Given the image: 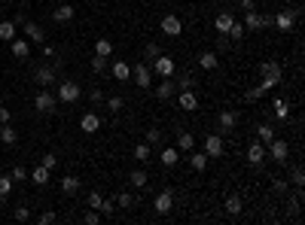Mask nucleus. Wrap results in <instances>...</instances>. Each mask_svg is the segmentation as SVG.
Masks as SVG:
<instances>
[{
	"label": "nucleus",
	"mask_w": 305,
	"mask_h": 225,
	"mask_svg": "<svg viewBox=\"0 0 305 225\" xmlns=\"http://www.w3.org/2000/svg\"><path fill=\"white\" fill-rule=\"evenodd\" d=\"M281 82H284V67H281L278 61H263L259 64V92H272V88H278Z\"/></svg>",
	"instance_id": "nucleus-1"
},
{
	"label": "nucleus",
	"mask_w": 305,
	"mask_h": 225,
	"mask_svg": "<svg viewBox=\"0 0 305 225\" xmlns=\"http://www.w3.org/2000/svg\"><path fill=\"white\" fill-rule=\"evenodd\" d=\"M80 95H83V88H80V82H73V80H64V82H58V97L61 104H76V100H80Z\"/></svg>",
	"instance_id": "nucleus-2"
},
{
	"label": "nucleus",
	"mask_w": 305,
	"mask_h": 225,
	"mask_svg": "<svg viewBox=\"0 0 305 225\" xmlns=\"http://www.w3.org/2000/svg\"><path fill=\"white\" fill-rule=\"evenodd\" d=\"M287 155H290L287 140L275 137L272 143H266V159H272V161H278V164H287Z\"/></svg>",
	"instance_id": "nucleus-3"
},
{
	"label": "nucleus",
	"mask_w": 305,
	"mask_h": 225,
	"mask_svg": "<svg viewBox=\"0 0 305 225\" xmlns=\"http://www.w3.org/2000/svg\"><path fill=\"white\" fill-rule=\"evenodd\" d=\"M150 70L153 73H159L162 76V80H165V76H174L177 73V64H174V58H171V55H159V58H153V67H150Z\"/></svg>",
	"instance_id": "nucleus-4"
},
{
	"label": "nucleus",
	"mask_w": 305,
	"mask_h": 225,
	"mask_svg": "<svg viewBox=\"0 0 305 225\" xmlns=\"http://www.w3.org/2000/svg\"><path fill=\"white\" fill-rule=\"evenodd\" d=\"M34 107H37V112H43V116H49V112H55V107H58V97L55 95H49L46 88L34 97Z\"/></svg>",
	"instance_id": "nucleus-5"
},
{
	"label": "nucleus",
	"mask_w": 305,
	"mask_h": 225,
	"mask_svg": "<svg viewBox=\"0 0 305 225\" xmlns=\"http://www.w3.org/2000/svg\"><path fill=\"white\" fill-rule=\"evenodd\" d=\"M272 25H275L281 33H290L293 25H296V9H281V13L272 18Z\"/></svg>",
	"instance_id": "nucleus-6"
},
{
	"label": "nucleus",
	"mask_w": 305,
	"mask_h": 225,
	"mask_svg": "<svg viewBox=\"0 0 305 225\" xmlns=\"http://www.w3.org/2000/svg\"><path fill=\"white\" fill-rule=\"evenodd\" d=\"M223 152H226V143L220 134H208L205 137V155L208 159H223Z\"/></svg>",
	"instance_id": "nucleus-7"
},
{
	"label": "nucleus",
	"mask_w": 305,
	"mask_h": 225,
	"mask_svg": "<svg viewBox=\"0 0 305 225\" xmlns=\"http://www.w3.org/2000/svg\"><path fill=\"white\" fill-rule=\"evenodd\" d=\"M159 28H162L165 37H180V33H183V21L168 13V16H162V25H159Z\"/></svg>",
	"instance_id": "nucleus-8"
},
{
	"label": "nucleus",
	"mask_w": 305,
	"mask_h": 225,
	"mask_svg": "<svg viewBox=\"0 0 305 225\" xmlns=\"http://www.w3.org/2000/svg\"><path fill=\"white\" fill-rule=\"evenodd\" d=\"M131 76H134V82H138L141 88H150L153 85V70H150V64H138V67H131Z\"/></svg>",
	"instance_id": "nucleus-9"
},
{
	"label": "nucleus",
	"mask_w": 305,
	"mask_h": 225,
	"mask_svg": "<svg viewBox=\"0 0 305 225\" xmlns=\"http://www.w3.org/2000/svg\"><path fill=\"white\" fill-rule=\"evenodd\" d=\"M110 73H113V80H116V82H128L131 80V64L122 61V58H116V61L110 64Z\"/></svg>",
	"instance_id": "nucleus-10"
},
{
	"label": "nucleus",
	"mask_w": 305,
	"mask_h": 225,
	"mask_svg": "<svg viewBox=\"0 0 305 225\" xmlns=\"http://www.w3.org/2000/svg\"><path fill=\"white\" fill-rule=\"evenodd\" d=\"M238 119H241V116H238L235 110H223V112H220V119H217V122H220V134L235 131V128H238Z\"/></svg>",
	"instance_id": "nucleus-11"
},
{
	"label": "nucleus",
	"mask_w": 305,
	"mask_h": 225,
	"mask_svg": "<svg viewBox=\"0 0 305 225\" xmlns=\"http://www.w3.org/2000/svg\"><path fill=\"white\" fill-rule=\"evenodd\" d=\"M21 28H25V40H28V43H40V46H43V40H46V31H43L37 21H25Z\"/></svg>",
	"instance_id": "nucleus-12"
},
{
	"label": "nucleus",
	"mask_w": 305,
	"mask_h": 225,
	"mask_svg": "<svg viewBox=\"0 0 305 225\" xmlns=\"http://www.w3.org/2000/svg\"><path fill=\"white\" fill-rule=\"evenodd\" d=\"M9 49H13V55H16L18 61H28L31 58V43L25 37H16L13 43H9Z\"/></svg>",
	"instance_id": "nucleus-13"
},
{
	"label": "nucleus",
	"mask_w": 305,
	"mask_h": 225,
	"mask_svg": "<svg viewBox=\"0 0 305 225\" xmlns=\"http://www.w3.org/2000/svg\"><path fill=\"white\" fill-rule=\"evenodd\" d=\"M171 207H174V195L168 192V189L156 195V201H153V210H156V213H171Z\"/></svg>",
	"instance_id": "nucleus-14"
},
{
	"label": "nucleus",
	"mask_w": 305,
	"mask_h": 225,
	"mask_svg": "<svg viewBox=\"0 0 305 225\" xmlns=\"http://www.w3.org/2000/svg\"><path fill=\"white\" fill-rule=\"evenodd\" d=\"M263 161H266V146L263 143H251V146H247V164L259 167Z\"/></svg>",
	"instance_id": "nucleus-15"
},
{
	"label": "nucleus",
	"mask_w": 305,
	"mask_h": 225,
	"mask_svg": "<svg viewBox=\"0 0 305 225\" xmlns=\"http://www.w3.org/2000/svg\"><path fill=\"white\" fill-rule=\"evenodd\" d=\"M177 107H180V110H186V112L198 110V97H196L193 88H189V92H180V95H177Z\"/></svg>",
	"instance_id": "nucleus-16"
},
{
	"label": "nucleus",
	"mask_w": 305,
	"mask_h": 225,
	"mask_svg": "<svg viewBox=\"0 0 305 225\" xmlns=\"http://www.w3.org/2000/svg\"><path fill=\"white\" fill-rule=\"evenodd\" d=\"M232 21H235V16L229 13V9H226V13H220L217 18H214V31L226 37V33H229V28H232Z\"/></svg>",
	"instance_id": "nucleus-17"
},
{
	"label": "nucleus",
	"mask_w": 305,
	"mask_h": 225,
	"mask_svg": "<svg viewBox=\"0 0 305 225\" xmlns=\"http://www.w3.org/2000/svg\"><path fill=\"white\" fill-rule=\"evenodd\" d=\"M174 92H177V85H174V80L171 76H165V80L156 85V97L159 100H168V97H174Z\"/></svg>",
	"instance_id": "nucleus-18"
},
{
	"label": "nucleus",
	"mask_w": 305,
	"mask_h": 225,
	"mask_svg": "<svg viewBox=\"0 0 305 225\" xmlns=\"http://www.w3.org/2000/svg\"><path fill=\"white\" fill-rule=\"evenodd\" d=\"M18 37V25H16V21L13 18H9V21H0V40H3V43H13Z\"/></svg>",
	"instance_id": "nucleus-19"
},
{
	"label": "nucleus",
	"mask_w": 305,
	"mask_h": 225,
	"mask_svg": "<svg viewBox=\"0 0 305 225\" xmlns=\"http://www.w3.org/2000/svg\"><path fill=\"white\" fill-rule=\"evenodd\" d=\"M49 174H52L49 167H43V164H40V167H34V171L28 174V179H31L34 186H49Z\"/></svg>",
	"instance_id": "nucleus-20"
},
{
	"label": "nucleus",
	"mask_w": 305,
	"mask_h": 225,
	"mask_svg": "<svg viewBox=\"0 0 305 225\" xmlns=\"http://www.w3.org/2000/svg\"><path fill=\"white\" fill-rule=\"evenodd\" d=\"M73 16H76V9H73L71 3H64V6H55V9H52V18L58 21V25H64V21H71Z\"/></svg>",
	"instance_id": "nucleus-21"
},
{
	"label": "nucleus",
	"mask_w": 305,
	"mask_h": 225,
	"mask_svg": "<svg viewBox=\"0 0 305 225\" xmlns=\"http://www.w3.org/2000/svg\"><path fill=\"white\" fill-rule=\"evenodd\" d=\"M177 149H180V152H193V149H196L193 131H180V134H177Z\"/></svg>",
	"instance_id": "nucleus-22"
},
{
	"label": "nucleus",
	"mask_w": 305,
	"mask_h": 225,
	"mask_svg": "<svg viewBox=\"0 0 305 225\" xmlns=\"http://www.w3.org/2000/svg\"><path fill=\"white\" fill-rule=\"evenodd\" d=\"M80 128H83L86 134H95V131L101 128V119H98V112H86V116L80 119Z\"/></svg>",
	"instance_id": "nucleus-23"
},
{
	"label": "nucleus",
	"mask_w": 305,
	"mask_h": 225,
	"mask_svg": "<svg viewBox=\"0 0 305 225\" xmlns=\"http://www.w3.org/2000/svg\"><path fill=\"white\" fill-rule=\"evenodd\" d=\"M159 159H162V167H174L180 161V149H177V146H165Z\"/></svg>",
	"instance_id": "nucleus-24"
},
{
	"label": "nucleus",
	"mask_w": 305,
	"mask_h": 225,
	"mask_svg": "<svg viewBox=\"0 0 305 225\" xmlns=\"http://www.w3.org/2000/svg\"><path fill=\"white\" fill-rule=\"evenodd\" d=\"M174 85L180 88V92H189V88H196L198 82H196V76L189 73V70H183V73H177V80H174Z\"/></svg>",
	"instance_id": "nucleus-25"
},
{
	"label": "nucleus",
	"mask_w": 305,
	"mask_h": 225,
	"mask_svg": "<svg viewBox=\"0 0 305 225\" xmlns=\"http://www.w3.org/2000/svg\"><path fill=\"white\" fill-rule=\"evenodd\" d=\"M244 31H263V16L251 9V13H244Z\"/></svg>",
	"instance_id": "nucleus-26"
},
{
	"label": "nucleus",
	"mask_w": 305,
	"mask_h": 225,
	"mask_svg": "<svg viewBox=\"0 0 305 225\" xmlns=\"http://www.w3.org/2000/svg\"><path fill=\"white\" fill-rule=\"evenodd\" d=\"M217 64H220L217 52H201L198 55V67H201V70H217Z\"/></svg>",
	"instance_id": "nucleus-27"
},
{
	"label": "nucleus",
	"mask_w": 305,
	"mask_h": 225,
	"mask_svg": "<svg viewBox=\"0 0 305 225\" xmlns=\"http://www.w3.org/2000/svg\"><path fill=\"white\" fill-rule=\"evenodd\" d=\"M208 161H211V159L205 155V149H201V152H189V167H193V171L201 174V171L208 167Z\"/></svg>",
	"instance_id": "nucleus-28"
},
{
	"label": "nucleus",
	"mask_w": 305,
	"mask_h": 225,
	"mask_svg": "<svg viewBox=\"0 0 305 225\" xmlns=\"http://www.w3.org/2000/svg\"><path fill=\"white\" fill-rule=\"evenodd\" d=\"M128 179H131V186H134V189H146V183H150V174H146L144 167H138V171H131V174H128Z\"/></svg>",
	"instance_id": "nucleus-29"
},
{
	"label": "nucleus",
	"mask_w": 305,
	"mask_h": 225,
	"mask_svg": "<svg viewBox=\"0 0 305 225\" xmlns=\"http://www.w3.org/2000/svg\"><path fill=\"white\" fill-rule=\"evenodd\" d=\"M0 140H3L6 146H13V143H18V131L6 122V125H0Z\"/></svg>",
	"instance_id": "nucleus-30"
},
{
	"label": "nucleus",
	"mask_w": 305,
	"mask_h": 225,
	"mask_svg": "<svg viewBox=\"0 0 305 225\" xmlns=\"http://www.w3.org/2000/svg\"><path fill=\"white\" fill-rule=\"evenodd\" d=\"M95 55H98V58H110V55H113V43L107 37L95 40Z\"/></svg>",
	"instance_id": "nucleus-31"
},
{
	"label": "nucleus",
	"mask_w": 305,
	"mask_h": 225,
	"mask_svg": "<svg viewBox=\"0 0 305 225\" xmlns=\"http://www.w3.org/2000/svg\"><path fill=\"white\" fill-rule=\"evenodd\" d=\"M241 210H244V201H241L238 195H229V198H226V213H229V216H238Z\"/></svg>",
	"instance_id": "nucleus-32"
},
{
	"label": "nucleus",
	"mask_w": 305,
	"mask_h": 225,
	"mask_svg": "<svg viewBox=\"0 0 305 225\" xmlns=\"http://www.w3.org/2000/svg\"><path fill=\"white\" fill-rule=\"evenodd\" d=\"M37 82L46 88V85H52L55 82V67H40L37 70Z\"/></svg>",
	"instance_id": "nucleus-33"
},
{
	"label": "nucleus",
	"mask_w": 305,
	"mask_h": 225,
	"mask_svg": "<svg viewBox=\"0 0 305 225\" xmlns=\"http://www.w3.org/2000/svg\"><path fill=\"white\" fill-rule=\"evenodd\" d=\"M256 137H259V143L266 146V143H272V140L278 137V134H275V128H272V125H259V128H256Z\"/></svg>",
	"instance_id": "nucleus-34"
},
{
	"label": "nucleus",
	"mask_w": 305,
	"mask_h": 225,
	"mask_svg": "<svg viewBox=\"0 0 305 225\" xmlns=\"http://www.w3.org/2000/svg\"><path fill=\"white\" fill-rule=\"evenodd\" d=\"M61 192L64 195H76V192H80V179H76V177H64L61 179Z\"/></svg>",
	"instance_id": "nucleus-35"
},
{
	"label": "nucleus",
	"mask_w": 305,
	"mask_h": 225,
	"mask_svg": "<svg viewBox=\"0 0 305 225\" xmlns=\"http://www.w3.org/2000/svg\"><path fill=\"white\" fill-rule=\"evenodd\" d=\"M150 152H153V149H150V143H138V146H134V159H138L141 164H146V161L153 159Z\"/></svg>",
	"instance_id": "nucleus-36"
},
{
	"label": "nucleus",
	"mask_w": 305,
	"mask_h": 225,
	"mask_svg": "<svg viewBox=\"0 0 305 225\" xmlns=\"http://www.w3.org/2000/svg\"><path fill=\"white\" fill-rule=\"evenodd\" d=\"M272 107H275V116H278V119H287V116H290V104H287L284 97H278Z\"/></svg>",
	"instance_id": "nucleus-37"
},
{
	"label": "nucleus",
	"mask_w": 305,
	"mask_h": 225,
	"mask_svg": "<svg viewBox=\"0 0 305 225\" xmlns=\"http://www.w3.org/2000/svg\"><path fill=\"white\" fill-rule=\"evenodd\" d=\"M116 207H122V210H131V207H134V195H131V192H122V195L116 198Z\"/></svg>",
	"instance_id": "nucleus-38"
},
{
	"label": "nucleus",
	"mask_w": 305,
	"mask_h": 225,
	"mask_svg": "<svg viewBox=\"0 0 305 225\" xmlns=\"http://www.w3.org/2000/svg\"><path fill=\"white\" fill-rule=\"evenodd\" d=\"M144 143L159 146V143H162V131H159V128H146V140H144Z\"/></svg>",
	"instance_id": "nucleus-39"
},
{
	"label": "nucleus",
	"mask_w": 305,
	"mask_h": 225,
	"mask_svg": "<svg viewBox=\"0 0 305 225\" xmlns=\"http://www.w3.org/2000/svg\"><path fill=\"white\" fill-rule=\"evenodd\" d=\"M13 177H0V198H9V192H13Z\"/></svg>",
	"instance_id": "nucleus-40"
},
{
	"label": "nucleus",
	"mask_w": 305,
	"mask_h": 225,
	"mask_svg": "<svg viewBox=\"0 0 305 225\" xmlns=\"http://www.w3.org/2000/svg\"><path fill=\"white\" fill-rule=\"evenodd\" d=\"M287 183H293L296 189H302V186H305V174H302V167H293V174H290Z\"/></svg>",
	"instance_id": "nucleus-41"
},
{
	"label": "nucleus",
	"mask_w": 305,
	"mask_h": 225,
	"mask_svg": "<svg viewBox=\"0 0 305 225\" xmlns=\"http://www.w3.org/2000/svg\"><path fill=\"white\" fill-rule=\"evenodd\" d=\"M104 104H107V110H110V112H119L122 107H126V100H122V97L116 95V97H104Z\"/></svg>",
	"instance_id": "nucleus-42"
},
{
	"label": "nucleus",
	"mask_w": 305,
	"mask_h": 225,
	"mask_svg": "<svg viewBox=\"0 0 305 225\" xmlns=\"http://www.w3.org/2000/svg\"><path fill=\"white\" fill-rule=\"evenodd\" d=\"M113 210H116V201H101V207H98V213H101L104 219L113 216Z\"/></svg>",
	"instance_id": "nucleus-43"
},
{
	"label": "nucleus",
	"mask_w": 305,
	"mask_h": 225,
	"mask_svg": "<svg viewBox=\"0 0 305 225\" xmlns=\"http://www.w3.org/2000/svg\"><path fill=\"white\" fill-rule=\"evenodd\" d=\"M226 37H232V40H244V25L241 21H232V28H229V33Z\"/></svg>",
	"instance_id": "nucleus-44"
},
{
	"label": "nucleus",
	"mask_w": 305,
	"mask_h": 225,
	"mask_svg": "<svg viewBox=\"0 0 305 225\" xmlns=\"http://www.w3.org/2000/svg\"><path fill=\"white\" fill-rule=\"evenodd\" d=\"M162 49H159V43H146L144 46V58H159Z\"/></svg>",
	"instance_id": "nucleus-45"
},
{
	"label": "nucleus",
	"mask_w": 305,
	"mask_h": 225,
	"mask_svg": "<svg viewBox=\"0 0 305 225\" xmlns=\"http://www.w3.org/2000/svg\"><path fill=\"white\" fill-rule=\"evenodd\" d=\"M43 167H49V171H55V167H58V155H52V152H46L43 155V161H40Z\"/></svg>",
	"instance_id": "nucleus-46"
},
{
	"label": "nucleus",
	"mask_w": 305,
	"mask_h": 225,
	"mask_svg": "<svg viewBox=\"0 0 305 225\" xmlns=\"http://www.w3.org/2000/svg\"><path fill=\"white\" fill-rule=\"evenodd\" d=\"M92 70H95V73H104V70H107V58H98V55H92Z\"/></svg>",
	"instance_id": "nucleus-47"
},
{
	"label": "nucleus",
	"mask_w": 305,
	"mask_h": 225,
	"mask_svg": "<svg viewBox=\"0 0 305 225\" xmlns=\"http://www.w3.org/2000/svg\"><path fill=\"white\" fill-rule=\"evenodd\" d=\"M101 201H104V198H101V192H92V195H89V201H86V204L92 207V210H98V207H101Z\"/></svg>",
	"instance_id": "nucleus-48"
},
{
	"label": "nucleus",
	"mask_w": 305,
	"mask_h": 225,
	"mask_svg": "<svg viewBox=\"0 0 305 225\" xmlns=\"http://www.w3.org/2000/svg\"><path fill=\"white\" fill-rule=\"evenodd\" d=\"M89 100H92V104H104V92H101V88H92V92H89Z\"/></svg>",
	"instance_id": "nucleus-49"
},
{
	"label": "nucleus",
	"mask_w": 305,
	"mask_h": 225,
	"mask_svg": "<svg viewBox=\"0 0 305 225\" xmlns=\"http://www.w3.org/2000/svg\"><path fill=\"white\" fill-rule=\"evenodd\" d=\"M86 222H89V225H98V222H101V213L89 207V213H86Z\"/></svg>",
	"instance_id": "nucleus-50"
},
{
	"label": "nucleus",
	"mask_w": 305,
	"mask_h": 225,
	"mask_svg": "<svg viewBox=\"0 0 305 225\" xmlns=\"http://www.w3.org/2000/svg\"><path fill=\"white\" fill-rule=\"evenodd\" d=\"M16 219H18V222H28V219H31V210H28V207H16Z\"/></svg>",
	"instance_id": "nucleus-51"
},
{
	"label": "nucleus",
	"mask_w": 305,
	"mask_h": 225,
	"mask_svg": "<svg viewBox=\"0 0 305 225\" xmlns=\"http://www.w3.org/2000/svg\"><path fill=\"white\" fill-rule=\"evenodd\" d=\"M9 177H13V179H28V171H25L21 164H16V167H13V174H9Z\"/></svg>",
	"instance_id": "nucleus-52"
},
{
	"label": "nucleus",
	"mask_w": 305,
	"mask_h": 225,
	"mask_svg": "<svg viewBox=\"0 0 305 225\" xmlns=\"http://www.w3.org/2000/svg\"><path fill=\"white\" fill-rule=\"evenodd\" d=\"M272 189H275L278 195H284L287 192V179H272Z\"/></svg>",
	"instance_id": "nucleus-53"
},
{
	"label": "nucleus",
	"mask_w": 305,
	"mask_h": 225,
	"mask_svg": "<svg viewBox=\"0 0 305 225\" xmlns=\"http://www.w3.org/2000/svg\"><path fill=\"white\" fill-rule=\"evenodd\" d=\"M37 222H40V225H52V222H55V213H49V210H46V213H40V219H37Z\"/></svg>",
	"instance_id": "nucleus-54"
},
{
	"label": "nucleus",
	"mask_w": 305,
	"mask_h": 225,
	"mask_svg": "<svg viewBox=\"0 0 305 225\" xmlns=\"http://www.w3.org/2000/svg\"><path fill=\"white\" fill-rule=\"evenodd\" d=\"M244 97H247V100H259V97H263V92H259V85H256V88H251Z\"/></svg>",
	"instance_id": "nucleus-55"
},
{
	"label": "nucleus",
	"mask_w": 305,
	"mask_h": 225,
	"mask_svg": "<svg viewBox=\"0 0 305 225\" xmlns=\"http://www.w3.org/2000/svg\"><path fill=\"white\" fill-rule=\"evenodd\" d=\"M9 116H13V112H9L6 107H0V125H6V122H9Z\"/></svg>",
	"instance_id": "nucleus-56"
},
{
	"label": "nucleus",
	"mask_w": 305,
	"mask_h": 225,
	"mask_svg": "<svg viewBox=\"0 0 305 225\" xmlns=\"http://www.w3.org/2000/svg\"><path fill=\"white\" fill-rule=\"evenodd\" d=\"M241 9H244V13H251V9H256V3H253V0H241V3H238Z\"/></svg>",
	"instance_id": "nucleus-57"
}]
</instances>
